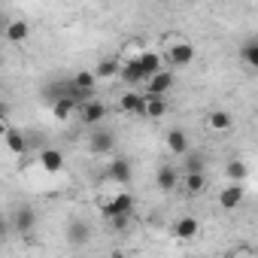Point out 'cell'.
Returning <instances> with one entry per match:
<instances>
[{
  "instance_id": "6da1fadb",
  "label": "cell",
  "mask_w": 258,
  "mask_h": 258,
  "mask_svg": "<svg viewBox=\"0 0 258 258\" xmlns=\"http://www.w3.org/2000/svg\"><path fill=\"white\" fill-rule=\"evenodd\" d=\"M131 213H134V198L131 195H112L103 204V216L112 222V228H124L131 222Z\"/></svg>"
},
{
  "instance_id": "7a4b0ae2",
  "label": "cell",
  "mask_w": 258,
  "mask_h": 258,
  "mask_svg": "<svg viewBox=\"0 0 258 258\" xmlns=\"http://www.w3.org/2000/svg\"><path fill=\"white\" fill-rule=\"evenodd\" d=\"M167 58H170L173 67H188V64L195 61V46H191L188 40H176V43L167 49Z\"/></svg>"
},
{
  "instance_id": "3957f363",
  "label": "cell",
  "mask_w": 258,
  "mask_h": 258,
  "mask_svg": "<svg viewBox=\"0 0 258 258\" xmlns=\"http://www.w3.org/2000/svg\"><path fill=\"white\" fill-rule=\"evenodd\" d=\"M170 85H173V73L164 67V70H158L155 76L146 79V94H149V97H164V94L170 91Z\"/></svg>"
},
{
  "instance_id": "277c9868",
  "label": "cell",
  "mask_w": 258,
  "mask_h": 258,
  "mask_svg": "<svg viewBox=\"0 0 258 258\" xmlns=\"http://www.w3.org/2000/svg\"><path fill=\"white\" fill-rule=\"evenodd\" d=\"M40 167H43L46 173H58V170H64V152L55 149V146H46V149L40 152Z\"/></svg>"
},
{
  "instance_id": "5b68a950",
  "label": "cell",
  "mask_w": 258,
  "mask_h": 258,
  "mask_svg": "<svg viewBox=\"0 0 258 258\" xmlns=\"http://www.w3.org/2000/svg\"><path fill=\"white\" fill-rule=\"evenodd\" d=\"M243 198H246V188H243L240 182H234V185L222 188V195H219V204H222V210H237V207L243 204Z\"/></svg>"
},
{
  "instance_id": "8992f818",
  "label": "cell",
  "mask_w": 258,
  "mask_h": 258,
  "mask_svg": "<svg viewBox=\"0 0 258 258\" xmlns=\"http://www.w3.org/2000/svg\"><path fill=\"white\" fill-rule=\"evenodd\" d=\"M34 225H37V213H34V207H19L16 216H13V228H16L19 234H31Z\"/></svg>"
},
{
  "instance_id": "52a82bcc",
  "label": "cell",
  "mask_w": 258,
  "mask_h": 258,
  "mask_svg": "<svg viewBox=\"0 0 258 258\" xmlns=\"http://www.w3.org/2000/svg\"><path fill=\"white\" fill-rule=\"evenodd\" d=\"M4 37H7L10 43H25V40L31 37V25H28L25 19H13V22H7Z\"/></svg>"
},
{
  "instance_id": "ba28073f",
  "label": "cell",
  "mask_w": 258,
  "mask_h": 258,
  "mask_svg": "<svg viewBox=\"0 0 258 258\" xmlns=\"http://www.w3.org/2000/svg\"><path fill=\"white\" fill-rule=\"evenodd\" d=\"M115 146V134L112 131H94L91 137H88V149L94 152V155H103V152H109Z\"/></svg>"
},
{
  "instance_id": "9c48e42d",
  "label": "cell",
  "mask_w": 258,
  "mask_h": 258,
  "mask_svg": "<svg viewBox=\"0 0 258 258\" xmlns=\"http://www.w3.org/2000/svg\"><path fill=\"white\" fill-rule=\"evenodd\" d=\"M118 73H121V79L127 82V85H143L149 76L143 73V67L137 64V58H131V61H127V64H121L118 67Z\"/></svg>"
},
{
  "instance_id": "30bf717a",
  "label": "cell",
  "mask_w": 258,
  "mask_h": 258,
  "mask_svg": "<svg viewBox=\"0 0 258 258\" xmlns=\"http://www.w3.org/2000/svg\"><path fill=\"white\" fill-rule=\"evenodd\" d=\"M198 231H201V225H198V219L195 216H182L176 225H173V234H176V240H195L198 237Z\"/></svg>"
},
{
  "instance_id": "8fae6325",
  "label": "cell",
  "mask_w": 258,
  "mask_h": 258,
  "mask_svg": "<svg viewBox=\"0 0 258 258\" xmlns=\"http://www.w3.org/2000/svg\"><path fill=\"white\" fill-rule=\"evenodd\" d=\"M137 64L143 67V73H146V76H155L158 70H164V67H161V52H155V49L140 52V55H137Z\"/></svg>"
},
{
  "instance_id": "7c38bea8",
  "label": "cell",
  "mask_w": 258,
  "mask_h": 258,
  "mask_svg": "<svg viewBox=\"0 0 258 258\" xmlns=\"http://www.w3.org/2000/svg\"><path fill=\"white\" fill-rule=\"evenodd\" d=\"M103 115H106V106H103L100 100H85L82 109H79V118H82L85 124H94V121H100Z\"/></svg>"
},
{
  "instance_id": "4fadbf2b",
  "label": "cell",
  "mask_w": 258,
  "mask_h": 258,
  "mask_svg": "<svg viewBox=\"0 0 258 258\" xmlns=\"http://www.w3.org/2000/svg\"><path fill=\"white\" fill-rule=\"evenodd\" d=\"M4 143H7V149H10L13 155H25V152H28V140H25L22 131H16V127H7Z\"/></svg>"
},
{
  "instance_id": "5bb4252c",
  "label": "cell",
  "mask_w": 258,
  "mask_h": 258,
  "mask_svg": "<svg viewBox=\"0 0 258 258\" xmlns=\"http://www.w3.org/2000/svg\"><path fill=\"white\" fill-rule=\"evenodd\" d=\"M106 173L115 182H127V179H131V161H127V158H112L109 167H106Z\"/></svg>"
},
{
  "instance_id": "9a60e30c",
  "label": "cell",
  "mask_w": 258,
  "mask_h": 258,
  "mask_svg": "<svg viewBox=\"0 0 258 258\" xmlns=\"http://www.w3.org/2000/svg\"><path fill=\"white\" fill-rule=\"evenodd\" d=\"M167 149H170L173 155H185V152H188V137H185V131L173 127V131L167 134Z\"/></svg>"
},
{
  "instance_id": "2e32d148",
  "label": "cell",
  "mask_w": 258,
  "mask_h": 258,
  "mask_svg": "<svg viewBox=\"0 0 258 258\" xmlns=\"http://www.w3.org/2000/svg\"><path fill=\"white\" fill-rule=\"evenodd\" d=\"M143 106H146V94H137V91H127L121 97V109L124 112H134V115H143Z\"/></svg>"
},
{
  "instance_id": "e0dca14e",
  "label": "cell",
  "mask_w": 258,
  "mask_h": 258,
  "mask_svg": "<svg viewBox=\"0 0 258 258\" xmlns=\"http://www.w3.org/2000/svg\"><path fill=\"white\" fill-rule=\"evenodd\" d=\"M164 112H167V103H164V97H149V94H146L143 118H164Z\"/></svg>"
},
{
  "instance_id": "ac0fdd59",
  "label": "cell",
  "mask_w": 258,
  "mask_h": 258,
  "mask_svg": "<svg viewBox=\"0 0 258 258\" xmlns=\"http://www.w3.org/2000/svg\"><path fill=\"white\" fill-rule=\"evenodd\" d=\"M176 182H179V173H176V167L164 164V167L158 170V188H161V191H173V188H176Z\"/></svg>"
},
{
  "instance_id": "d6986e66",
  "label": "cell",
  "mask_w": 258,
  "mask_h": 258,
  "mask_svg": "<svg viewBox=\"0 0 258 258\" xmlns=\"http://www.w3.org/2000/svg\"><path fill=\"white\" fill-rule=\"evenodd\" d=\"M207 124L213 127V131H228V127L234 124V118H231V112H225V109H213V112L207 115Z\"/></svg>"
},
{
  "instance_id": "ffe728a7",
  "label": "cell",
  "mask_w": 258,
  "mask_h": 258,
  "mask_svg": "<svg viewBox=\"0 0 258 258\" xmlns=\"http://www.w3.org/2000/svg\"><path fill=\"white\" fill-rule=\"evenodd\" d=\"M240 58L246 61V67H252V70L258 67V40H255V37H249V40L240 46Z\"/></svg>"
},
{
  "instance_id": "44dd1931",
  "label": "cell",
  "mask_w": 258,
  "mask_h": 258,
  "mask_svg": "<svg viewBox=\"0 0 258 258\" xmlns=\"http://www.w3.org/2000/svg\"><path fill=\"white\" fill-rule=\"evenodd\" d=\"M73 109H76V103H73L70 97H58V100L52 103V115H55L58 121H67V118L73 115Z\"/></svg>"
},
{
  "instance_id": "7402d4cb",
  "label": "cell",
  "mask_w": 258,
  "mask_h": 258,
  "mask_svg": "<svg viewBox=\"0 0 258 258\" xmlns=\"http://www.w3.org/2000/svg\"><path fill=\"white\" fill-rule=\"evenodd\" d=\"M67 237H70V243H73V246L85 243V240H88V225H85V222H70Z\"/></svg>"
},
{
  "instance_id": "603a6c76",
  "label": "cell",
  "mask_w": 258,
  "mask_h": 258,
  "mask_svg": "<svg viewBox=\"0 0 258 258\" xmlns=\"http://www.w3.org/2000/svg\"><path fill=\"white\" fill-rule=\"evenodd\" d=\"M118 67H121V64H118L115 58H103V61H100V64H97L91 73H94V76H103V79H109V76H115V73H118Z\"/></svg>"
},
{
  "instance_id": "cb8c5ba5",
  "label": "cell",
  "mask_w": 258,
  "mask_h": 258,
  "mask_svg": "<svg viewBox=\"0 0 258 258\" xmlns=\"http://www.w3.org/2000/svg\"><path fill=\"white\" fill-rule=\"evenodd\" d=\"M204 185H207L204 173H185V195H201Z\"/></svg>"
},
{
  "instance_id": "d4e9b609",
  "label": "cell",
  "mask_w": 258,
  "mask_h": 258,
  "mask_svg": "<svg viewBox=\"0 0 258 258\" xmlns=\"http://www.w3.org/2000/svg\"><path fill=\"white\" fill-rule=\"evenodd\" d=\"M182 170L185 173H204V158L195 155V152H185L182 155Z\"/></svg>"
},
{
  "instance_id": "484cf974",
  "label": "cell",
  "mask_w": 258,
  "mask_h": 258,
  "mask_svg": "<svg viewBox=\"0 0 258 258\" xmlns=\"http://www.w3.org/2000/svg\"><path fill=\"white\" fill-rule=\"evenodd\" d=\"M228 176L243 185V179H246V164H243V161H231V164H228Z\"/></svg>"
},
{
  "instance_id": "4316f807",
  "label": "cell",
  "mask_w": 258,
  "mask_h": 258,
  "mask_svg": "<svg viewBox=\"0 0 258 258\" xmlns=\"http://www.w3.org/2000/svg\"><path fill=\"white\" fill-rule=\"evenodd\" d=\"M7 234H10V222H7V219H4V216H0V240H4V237H7Z\"/></svg>"
},
{
  "instance_id": "83f0119b",
  "label": "cell",
  "mask_w": 258,
  "mask_h": 258,
  "mask_svg": "<svg viewBox=\"0 0 258 258\" xmlns=\"http://www.w3.org/2000/svg\"><path fill=\"white\" fill-rule=\"evenodd\" d=\"M4 134H7V121H0V140H4Z\"/></svg>"
},
{
  "instance_id": "f1b7e54d",
  "label": "cell",
  "mask_w": 258,
  "mask_h": 258,
  "mask_svg": "<svg viewBox=\"0 0 258 258\" xmlns=\"http://www.w3.org/2000/svg\"><path fill=\"white\" fill-rule=\"evenodd\" d=\"M4 28H7V19H4V16H0V31H4Z\"/></svg>"
}]
</instances>
